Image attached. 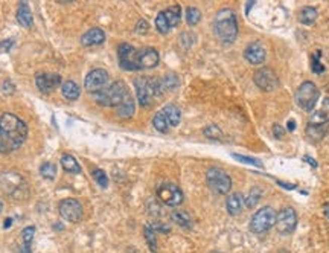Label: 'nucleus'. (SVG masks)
Returning <instances> with one entry per match:
<instances>
[{
  "label": "nucleus",
  "mask_w": 329,
  "mask_h": 253,
  "mask_svg": "<svg viewBox=\"0 0 329 253\" xmlns=\"http://www.w3.org/2000/svg\"><path fill=\"white\" fill-rule=\"evenodd\" d=\"M28 137V125L14 113L0 116V154H10L19 149Z\"/></svg>",
  "instance_id": "1"
},
{
  "label": "nucleus",
  "mask_w": 329,
  "mask_h": 253,
  "mask_svg": "<svg viewBox=\"0 0 329 253\" xmlns=\"http://www.w3.org/2000/svg\"><path fill=\"white\" fill-rule=\"evenodd\" d=\"M215 35L223 43H233L238 37V19L233 10H219L213 20Z\"/></svg>",
  "instance_id": "2"
},
{
  "label": "nucleus",
  "mask_w": 329,
  "mask_h": 253,
  "mask_svg": "<svg viewBox=\"0 0 329 253\" xmlns=\"http://www.w3.org/2000/svg\"><path fill=\"white\" fill-rule=\"evenodd\" d=\"M128 95L127 84L124 81H115L101 92L95 93V101L102 107H118Z\"/></svg>",
  "instance_id": "3"
},
{
  "label": "nucleus",
  "mask_w": 329,
  "mask_h": 253,
  "mask_svg": "<svg viewBox=\"0 0 329 253\" xmlns=\"http://www.w3.org/2000/svg\"><path fill=\"white\" fill-rule=\"evenodd\" d=\"M0 189L16 200H22L28 195V183L17 171H5L0 174Z\"/></svg>",
  "instance_id": "4"
},
{
  "label": "nucleus",
  "mask_w": 329,
  "mask_h": 253,
  "mask_svg": "<svg viewBox=\"0 0 329 253\" xmlns=\"http://www.w3.org/2000/svg\"><path fill=\"white\" fill-rule=\"evenodd\" d=\"M318 96H320V92H318L317 86L312 81H303L297 87L294 99L300 109H303L305 112H312L315 104H317Z\"/></svg>",
  "instance_id": "5"
},
{
  "label": "nucleus",
  "mask_w": 329,
  "mask_h": 253,
  "mask_svg": "<svg viewBox=\"0 0 329 253\" xmlns=\"http://www.w3.org/2000/svg\"><path fill=\"white\" fill-rule=\"evenodd\" d=\"M206 182H207V186L212 189V192L218 195H227L232 189L230 176L219 168H210L206 173Z\"/></svg>",
  "instance_id": "6"
},
{
  "label": "nucleus",
  "mask_w": 329,
  "mask_h": 253,
  "mask_svg": "<svg viewBox=\"0 0 329 253\" xmlns=\"http://www.w3.org/2000/svg\"><path fill=\"white\" fill-rule=\"evenodd\" d=\"M276 212L270 206H264L253 214L250 220V229L253 233H265L273 226H276Z\"/></svg>",
  "instance_id": "7"
},
{
  "label": "nucleus",
  "mask_w": 329,
  "mask_h": 253,
  "mask_svg": "<svg viewBox=\"0 0 329 253\" xmlns=\"http://www.w3.org/2000/svg\"><path fill=\"white\" fill-rule=\"evenodd\" d=\"M157 198L163 205L174 208V206H179L183 203L185 195H183V191L177 185L164 182V183L158 185V188H157Z\"/></svg>",
  "instance_id": "8"
},
{
  "label": "nucleus",
  "mask_w": 329,
  "mask_h": 253,
  "mask_svg": "<svg viewBox=\"0 0 329 253\" xmlns=\"http://www.w3.org/2000/svg\"><path fill=\"white\" fill-rule=\"evenodd\" d=\"M134 87H136V95H137V101L142 107H149L152 104L154 98L157 96L155 89H154V82L152 78H137L134 81Z\"/></svg>",
  "instance_id": "9"
},
{
  "label": "nucleus",
  "mask_w": 329,
  "mask_h": 253,
  "mask_svg": "<svg viewBox=\"0 0 329 253\" xmlns=\"http://www.w3.org/2000/svg\"><path fill=\"white\" fill-rule=\"evenodd\" d=\"M253 81L262 92H274L279 87V78L276 72L270 67H261L259 70H256L253 75Z\"/></svg>",
  "instance_id": "10"
},
{
  "label": "nucleus",
  "mask_w": 329,
  "mask_h": 253,
  "mask_svg": "<svg viewBox=\"0 0 329 253\" xmlns=\"http://www.w3.org/2000/svg\"><path fill=\"white\" fill-rule=\"evenodd\" d=\"M297 227V214L293 208H284L276 215V229L281 235H290Z\"/></svg>",
  "instance_id": "11"
},
{
  "label": "nucleus",
  "mask_w": 329,
  "mask_h": 253,
  "mask_svg": "<svg viewBox=\"0 0 329 253\" xmlns=\"http://www.w3.org/2000/svg\"><path fill=\"white\" fill-rule=\"evenodd\" d=\"M58 212L66 221L78 223L83 218V205L75 198H66L60 201Z\"/></svg>",
  "instance_id": "12"
},
{
  "label": "nucleus",
  "mask_w": 329,
  "mask_h": 253,
  "mask_svg": "<svg viewBox=\"0 0 329 253\" xmlns=\"http://www.w3.org/2000/svg\"><path fill=\"white\" fill-rule=\"evenodd\" d=\"M107 81H108V72L105 69H95V70L89 72V75L86 76L84 87L87 92L98 93L102 89H105Z\"/></svg>",
  "instance_id": "13"
},
{
  "label": "nucleus",
  "mask_w": 329,
  "mask_h": 253,
  "mask_svg": "<svg viewBox=\"0 0 329 253\" xmlns=\"http://www.w3.org/2000/svg\"><path fill=\"white\" fill-rule=\"evenodd\" d=\"M158 61H160V55L154 47H143V49L137 50V55H136L137 70L152 69L158 64Z\"/></svg>",
  "instance_id": "14"
},
{
  "label": "nucleus",
  "mask_w": 329,
  "mask_h": 253,
  "mask_svg": "<svg viewBox=\"0 0 329 253\" xmlns=\"http://www.w3.org/2000/svg\"><path fill=\"white\" fill-rule=\"evenodd\" d=\"M136 55H137V50L131 44L122 43L119 46V49H118V57H119L121 67L125 69V70H137Z\"/></svg>",
  "instance_id": "15"
},
{
  "label": "nucleus",
  "mask_w": 329,
  "mask_h": 253,
  "mask_svg": "<svg viewBox=\"0 0 329 253\" xmlns=\"http://www.w3.org/2000/svg\"><path fill=\"white\" fill-rule=\"evenodd\" d=\"M244 58H245L250 64H253V66L262 64V63L265 61V58H267V50H265L264 44H262L261 41H253V43H250V44L245 47V50H244Z\"/></svg>",
  "instance_id": "16"
},
{
  "label": "nucleus",
  "mask_w": 329,
  "mask_h": 253,
  "mask_svg": "<svg viewBox=\"0 0 329 253\" xmlns=\"http://www.w3.org/2000/svg\"><path fill=\"white\" fill-rule=\"evenodd\" d=\"M35 82L41 92L47 93L55 90L61 84V76L58 73H38L35 76Z\"/></svg>",
  "instance_id": "17"
},
{
  "label": "nucleus",
  "mask_w": 329,
  "mask_h": 253,
  "mask_svg": "<svg viewBox=\"0 0 329 253\" xmlns=\"http://www.w3.org/2000/svg\"><path fill=\"white\" fill-rule=\"evenodd\" d=\"M329 122V98H323L318 110L312 112L308 125H326Z\"/></svg>",
  "instance_id": "18"
},
{
  "label": "nucleus",
  "mask_w": 329,
  "mask_h": 253,
  "mask_svg": "<svg viewBox=\"0 0 329 253\" xmlns=\"http://www.w3.org/2000/svg\"><path fill=\"white\" fill-rule=\"evenodd\" d=\"M244 205H245V198L241 192H235V194L229 195L226 200V209H227L229 215H232V217L239 215L244 209Z\"/></svg>",
  "instance_id": "19"
},
{
  "label": "nucleus",
  "mask_w": 329,
  "mask_h": 253,
  "mask_svg": "<svg viewBox=\"0 0 329 253\" xmlns=\"http://www.w3.org/2000/svg\"><path fill=\"white\" fill-rule=\"evenodd\" d=\"M105 41V32L101 28H92L81 37L83 46H98Z\"/></svg>",
  "instance_id": "20"
},
{
  "label": "nucleus",
  "mask_w": 329,
  "mask_h": 253,
  "mask_svg": "<svg viewBox=\"0 0 329 253\" xmlns=\"http://www.w3.org/2000/svg\"><path fill=\"white\" fill-rule=\"evenodd\" d=\"M134 112H136L134 98L128 93V95L125 96V99L116 107V115H118L121 119H130V118L134 116Z\"/></svg>",
  "instance_id": "21"
},
{
  "label": "nucleus",
  "mask_w": 329,
  "mask_h": 253,
  "mask_svg": "<svg viewBox=\"0 0 329 253\" xmlns=\"http://www.w3.org/2000/svg\"><path fill=\"white\" fill-rule=\"evenodd\" d=\"M161 112H163L164 118H167V121H168L170 128H171V127H177V125L180 124L182 112H180V109H179L176 104H168V106H164V107L161 109Z\"/></svg>",
  "instance_id": "22"
},
{
  "label": "nucleus",
  "mask_w": 329,
  "mask_h": 253,
  "mask_svg": "<svg viewBox=\"0 0 329 253\" xmlns=\"http://www.w3.org/2000/svg\"><path fill=\"white\" fill-rule=\"evenodd\" d=\"M17 22L23 26V28H31L32 23H34V17H32V13L29 10V5L26 2H22L19 5V10H17Z\"/></svg>",
  "instance_id": "23"
},
{
  "label": "nucleus",
  "mask_w": 329,
  "mask_h": 253,
  "mask_svg": "<svg viewBox=\"0 0 329 253\" xmlns=\"http://www.w3.org/2000/svg\"><path fill=\"white\" fill-rule=\"evenodd\" d=\"M161 13H163V16H164V19H167V22H168V25H170L171 29L176 28V26L180 23V20H182V8H180L179 5H173V7L167 8V10L161 11Z\"/></svg>",
  "instance_id": "24"
},
{
  "label": "nucleus",
  "mask_w": 329,
  "mask_h": 253,
  "mask_svg": "<svg viewBox=\"0 0 329 253\" xmlns=\"http://www.w3.org/2000/svg\"><path fill=\"white\" fill-rule=\"evenodd\" d=\"M61 92H63V96H64L66 99H69V101H75V99H78V98H79V93H81L78 84H76L75 81H70V79L63 82V86H61Z\"/></svg>",
  "instance_id": "25"
},
{
  "label": "nucleus",
  "mask_w": 329,
  "mask_h": 253,
  "mask_svg": "<svg viewBox=\"0 0 329 253\" xmlns=\"http://www.w3.org/2000/svg\"><path fill=\"white\" fill-rule=\"evenodd\" d=\"M317 17H318V11L314 7H305L299 13V22L302 25H306V26L312 25L317 20Z\"/></svg>",
  "instance_id": "26"
},
{
  "label": "nucleus",
  "mask_w": 329,
  "mask_h": 253,
  "mask_svg": "<svg viewBox=\"0 0 329 253\" xmlns=\"http://www.w3.org/2000/svg\"><path fill=\"white\" fill-rule=\"evenodd\" d=\"M171 217H173V221L176 224H179L180 227H183V229H192V226H194L192 218L185 211H174Z\"/></svg>",
  "instance_id": "27"
},
{
  "label": "nucleus",
  "mask_w": 329,
  "mask_h": 253,
  "mask_svg": "<svg viewBox=\"0 0 329 253\" xmlns=\"http://www.w3.org/2000/svg\"><path fill=\"white\" fill-rule=\"evenodd\" d=\"M34 233H35V227L34 226H28L22 230V239H23V245H22V253H32L31 250V244L34 239Z\"/></svg>",
  "instance_id": "28"
},
{
  "label": "nucleus",
  "mask_w": 329,
  "mask_h": 253,
  "mask_svg": "<svg viewBox=\"0 0 329 253\" xmlns=\"http://www.w3.org/2000/svg\"><path fill=\"white\" fill-rule=\"evenodd\" d=\"M262 197V189L258 188V186H253L249 192V195L245 197V206L249 209H255L259 203V200Z\"/></svg>",
  "instance_id": "29"
},
{
  "label": "nucleus",
  "mask_w": 329,
  "mask_h": 253,
  "mask_svg": "<svg viewBox=\"0 0 329 253\" xmlns=\"http://www.w3.org/2000/svg\"><path fill=\"white\" fill-rule=\"evenodd\" d=\"M61 166H63L67 173H73V174H79V173H81L79 163H78V162L75 160V157L70 156V154H64V156L61 157Z\"/></svg>",
  "instance_id": "30"
},
{
  "label": "nucleus",
  "mask_w": 329,
  "mask_h": 253,
  "mask_svg": "<svg viewBox=\"0 0 329 253\" xmlns=\"http://www.w3.org/2000/svg\"><path fill=\"white\" fill-rule=\"evenodd\" d=\"M152 125L157 131L160 133H168L170 131V125H168V121L164 118L163 112L160 110L158 113H155V116L152 118Z\"/></svg>",
  "instance_id": "31"
},
{
  "label": "nucleus",
  "mask_w": 329,
  "mask_h": 253,
  "mask_svg": "<svg viewBox=\"0 0 329 253\" xmlns=\"http://www.w3.org/2000/svg\"><path fill=\"white\" fill-rule=\"evenodd\" d=\"M161 86H163V90H176L179 86H180V81L177 78V75L174 73H167L163 78H161Z\"/></svg>",
  "instance_id": "32"
},
{
  "label": "nucleus",
  "mask_w": 329,
  "mask_h": 253,
  "mask_svg": "<svg viewBox=\"0 0 329 253\" xmlns=\"http://www.w3.org/2000/svg\"><path fill=\"white\" fill-rule=\"evenodd\" d=\"M143 236L146 239V244H148L149 250L152 253H155L157 251V238H155V232L152 230L151 226H145L143 227Z\"/></svg>",
  "instance_id": "33"
},
{
  "label": "nucleus",
  "mask_w": 329,
  "mask_h": 253,
  "mask_svg": "<svg viewBox=\"0 0 329 253\" xmlns=\"http://www.w3.org/2000/svg\"><path fill=\"white\" fill-rule=\"evenodd\" d=\"M203 133H204V136H206L207 139H212V140H221V139H223V131H221V128H219L218 125H215V124L207 125V127L203 130Z\"/></svg>",
  "instance_id": "34"
},
{
  "label": "nucleus",
  "mask_w": 329,
  "mask_h": 253,
  "mask_svg": "<svg viewBox=\"0 0 329 253\" xmlns=\"http://www.w3.org/2000/svg\"><path fill=\"white\" fill-rule=\"evenodd\" d=\"M326 133V125H308L306 127V134L312 140H318L324 136Z\"/></svg>",
  "instance_id": "35"
},
{
  "label": "nucleus",
  "mask_w": 329,
  "mask_h": 253,
  "mask_svg": "<svg viewBox=\"0 0 329 253\" xmlns=\"http://www.w3.org/2000/svg\"><path fill=\"white\" fill-rule=\"evenodd\" d=\"M200 20H201V13H200V10L195 8V7H189V8L186 10V22H188V25H189V26H195V25L200 23Z\"/></svg>",
  "instance_id": "36"
},
{
  "label": "nucleus",
  "mask_w": 329,
  "mask_h": 253,
  "mask_svg": "<svg viewBox=\"0 0 329 253\" xmlns=\"http://www.w3.org/2000/svg\"><path fill=\"white\" fill-rule=\"evenodd\" d=\"M40 174H41V177H44L47 180H53L55 174H57V166L50 162H46L40 166Z\"/></svg>",
  "instance_id": "37"
},
{
  "label": "nucleus",
  "mask_w": 329,
  "mask_h": 253,
  "mask_svg": "<svg viewBox=\"0 0 329 253\" xmlns=\"http://www.w3.org/2000/svg\"><path fill=\"white\" fill-rule=\"evenodd\" d=\"M155 28L160 34H168L170 32V25L167 22V19H164L163 13H158V16L155 17Z\"/></svg>",
  "instance_id": "38"
},
{
  "label": "nucleus",
  "mask_w": 329,
  "mask_h": 253,
  "mask_svg": "<svg viewBox=\"0 0 329 253\" xmlns=\"http://www.w3.org/2000/svg\"><path fill=\"white\" fill-rule=\"evenodd\" d=\"M311 70H312L314 73H317V75H320V73L324 72V66H323V63L320 61V52H317L315 55L311 57Z\"/></svg>",
  "instance_id": "39"
},
{
  "label": "nucleus",
  "mask_w": 329,
  "mask_h": 253,
  "mask_svg": "<svg viewBox=\"0 0 329 253\" xmlns=\"http://www.w3.org/2000/svg\"><path fill=\"white\" fill-rule=\"evenodd\" d=\"M92 176H93L95 182H96L101 188H107V186H108V177H107V174H105L102 170H93Z\"/></svg>",
  "instance_id": "40"
},
{
  "label": "nucleus",
  "mask_w": 329,
  "mask_h": 253,
  "mask_svg": "<svg viewBox=\"0 0 329 253\" xmlns=\"http://www.w3.org/2000/svg\"><path fill=\"white\" fill-rule=\"evenodd\" d=\"M233 159L242 162V163H249V165H253V166H259V168H264V165L258 160V159H253V157H247V156H242V154H232Z\"/></svg>",
  "instance_id": "41"
},
{
  "label": "nucleus",
  "mask_w": 329,
  "mask_h": 253,
  "mask_svg": "<svg viewBox=\"0 0 329 253\" xmlns=\"http://www.w3.org/2000/svg\"><path fill=\"white\" fill-rule=\"evenodd\" d=\"M152 227L154 232H160V233H168L170 232V226L168 224H163L161 221H155L152 224H149Z\"/></svg>",
  "instance_id": "42"
},
{
  "label": "nucleus",
  "mask_w": 329,
  "mask_h": 253,
  "mask_svg": "<svg viewBox=\"0 0 329 253\" xmlns=\"http://www.w3.org/2000/svg\"><path fill=\"white\" fill-rule=\"evenodd\" d=\"M273 134L276 136L278 139H282L284 136H285V128L281 125V124H273Z\"/></svg>",
  "instance_id": "43"
},
{
  "label": "nucleus",
  "mask_w": 329,
  "mask_h": 253,
  "mask_svg": "<svg viewBox=\"0 0 329 253\" xmlns=\"http://www.w3.org/2000/svg\"><path fill=\"white\" fill-rule=\"evenodd\" d=\"M148 29H149V25H148L146 20H139L137 22V25H136V32L137 34H146Z\"/></svg>",
  "instance_id": "44"
},
{
  "label": "nucleus",
  "mask_w": 329,
  "mask_h": 253,
  "mask_svg": "<svg viewBox=\"0 0 329 253\" xmlns=\"http://www.w3.org/2000/svg\"><path fill=\"white\" fill-rule=\"evenodd\" d=\"M13 44H14V41L13 40H7V41H2L0 43V49L4 50V52H8V50L13 47Z\"/></svg>",
  "instance_id": "45"
},
{
  "label": "nucleus",
  "mask_w": 329,
  "mask_h": 253,
  "mask_svg": "<svg viewBox=\"0 0 329 253\" xmlns=\"http://www.w3.org/2000/svg\"><path fill=\"white\" fill-rule=\"evenodd\" d=\"M14 90H16V89H14V84L7 79V81L4 82V92L8 95V93H14Z\"/></svg>",
  "instance_id": "46"
},
{
  "label": "nucleus",
  "mask_w": 329,
  "mask_h": 253,
  "mask_svg": "<svg viewBox=\"0 0 329 253\" xmlns=\"http://www.w3.org/2000/svg\"><path fill=\"white\" fill-rule=\"evenodd\" d=\"M303 159H305V162H308V163H309L312 168H317V162H314V159H312V157H309V156H305Z\"/></svg>",
  "instance_id": "47"
},
{
  "label": "nucleus",
  "mask_w": 329,
  "mask_h": 253,
  "mask_svg": "<svg viewBox=\"0 0 329 253\" xmlns=\"http://www.w3.org/2000/svg\"><path fill=\"white\" fill-rule=\"evenodd\" d=\"M323 214H324V217L329 220V201H326V203L323 205Z\"/></svg>",
  "instance_id": "48"
},
{
  "label": "nucleus",
  "mask_w": 329,
  "mask_h": 253,
  "mask_svg": "<svg viewBox=\"0 0 329 253\" xmlns=\"http://www.w3.org/2000/svg\"><path fill=\"white\" fill-rule=\"evenodd\" d=\"M294 128H296V122H294V121H290V122H288V130L293 131Z\"/></svg>",
  "instance_id": "49"
},
{
  "label": "nucleus",
  "mask_w": 329,
  "mask_h": 253,
  "mask_svg": "<svg viewBox=\"0 0 329 253\" xmlns=\"http://www.w3.org/2000/svg\"><path fill=\"white\" fill-rule=\"evenodd\" d=\"M253 5H255V2H249V5H247V8H245V13H247V14H249V11H250V8H252Z\"/></svg>",
  "instance_id": "50"
},
{
  "label": "nucleus",
  "mask_w": 329,
  "mask_h": 253,
  "mask_svg": "<svg viewBox=\"0 0 329 253\" xmlns=\"http://www.w3.org/2000/svg\"><path fill=\"white\" fill-rule=\"evenodd\" d=\"M11 224H13V220H11V218H8V220H7V223L4 224V227L7 229V227H8V226H11Z\"/></svg>",
  "instance_id": "51"
},
{
  "label": "nucleus",
  "mask_w": 329,
  "mask_h": 253,
  "mask_svg": "<svg viewBox=\"0 0 329 253\" xmlns=\"http://www.w3.org/2000/svg\"><path fill=\"white\" fill-rule=\"evenodd\" d=\"M4 211V201H2V198H0V212Z\"/></svg>",
  "instance_id": "52"
},
{
  "label": "nucleus",
  "mask_w": 329,
  "mask_h": 253,
  "mask_svg": "<svg viewBox=\"0 0 329 253\" xmlns=\"http://www.w3.org/2000/svg\"><path fill=\"white\" fill-rule=\"evenodd\" d=\"M212 253H221V251H212Z\"/></svg>",
  "instance_id": "53"
}]
</instances>
